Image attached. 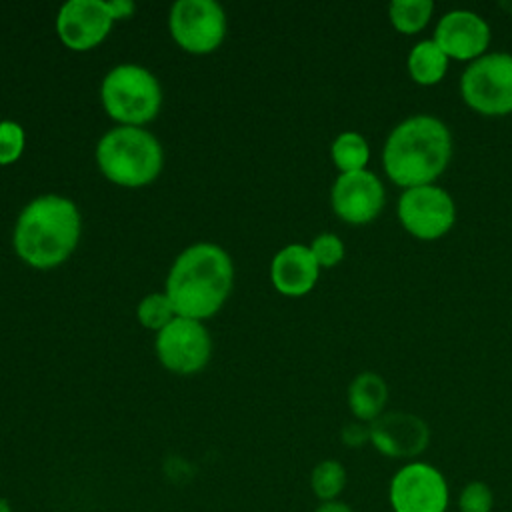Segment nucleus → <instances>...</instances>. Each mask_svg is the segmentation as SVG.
<instances>
[{
  "instance_id": "nucleus-23",
  "label": "nucleus",
  "mask_w": 512,
  "mask_h": 512,
  "mask_svg": "<svg viewBox=\"0 0 512 512\" xmlns=\"http://www.w3.org/2000/svg\"><path fill=\"white\" fill-rule=\"evenodd\" d=\"M26 146L24 128L14 120L0 122V166L14 164Z\"/></svg>"
},
{
  "instance_id": "nucleus-11",
  "label": "nucleus",
  "mask_w": 512,
  "mask_h": 512,
  "mask_svg": "<svg viewBox=\"0 0 512 512\" xmlns=\"http://www.w3.org/2000/svg\"><path fill=\"white\" fill-rule=\"evenodd\" d=\"M330 204L334 214L352 226H364L378 218L386 204L382 180L366 170L338 174L330 188Z\"/></svg>"
},
{
  "instance_id": "nucleus-22",
  "label": "nucleus",
  "mask_w": 512,
  "mask_h": 512,
  "mask_svg": "<svg viewBox=\"0 0 512 512\" xmlns=\"http://www.w3.org/2000/svg\"><path fill=\"white\" fill-rule=\"evenodd\" d=\"M310 252L320 268H332L344 260L346 248L338 234L334 232H320L310 242Z\"/></svg>"
},
{
  "instance_id": "nucleus-2",
  "label": "nucleus",
  "mask_w": 512,
  "mask_h": 512,
  "mask_svg": "<svg viewBox=\"0 0 512 512\" xmlns=\"http://www.w3.org/2000/svg\"><path fill=\"white\" fill-rule=\"evenodd\" d=\"M232 286L234 266L228 252L212 242H198L176 256L164 292L178 316L202 322L224 306Z\"/></svg>"
},
{
  "instance_id": "nucleus-9",
  "label": "nucleus",
  "mask_w": 512,
  "mask_h": 512,
  "mask_svg": "<svg viewBox=\"0 0 512 512\" xmlns=\"http://www.w3.org/2000/svg\"><path fill=\"white\" fill-rule=\"evenodd\" d=\"M172 40L190 54H210L224 42L226 14L214 0H178L170 8Z\"/></svg>"
},
{
  "instance_id": "nucleus-8",
  "label": "nucleus",
  "mask_w": 512,
  "mask_h": 512,
  "mask_svg": "<svg viewBox=\"0 0 512 512\" xmlns=\"http://www.w3.org/2000/svg\"><path fill=\"white\" fill-rule=\"evenodd\" d=\"M388 500L394 512H446L450 502L448 480L436 466L412 460L390 478Z\"/></svg>"
},
{
  "instance_id": "nucleus-15",
  "label": "nucleus",
  "mask_w": 512,
  "mask_h": 512,
  "mask_svg": "<svg viewBox=\"0 0 512 512\" xmlns=\"http://www.w3.org/2000/svg\"><path fill=\"white\" fill-rule=\"evenodd\" d=\"M320 276V266L306 244H288L280 248L270 264L272 286L290 298L312 292Z\"/></svg>"
},
{
  "instance_id": "nucleus-27",
  "label": "nucleus",
  "mask_w": 512,
  "mask_h": 512,
  "mask_svg": "<svg viewBox=\"0 0 512 512\" xmlns=\"http://www.w3.org/2000/svg\"><path fill=\"white\" fill-rule=\"evenodd\" d=\"M314 512H354V510L342 500H332V502H320Z\"/></svg>"
},
{
  "instance_id": "nucleus-16",
  "label": "nucleus",
  "mask_w": 512,
  "mask_h": 512,
  "mask_svg": "<svg viewBox=\"0 0 512 512\" xmlns=\"http://www.w3.org/2000/svg\"><path fill=\"white\" fill-rule=\"evenodd\" d=\"M346 400L356 420L370 424L380 414H384V406L388 402V384L376 372H360L348 384Z\"/></svg>"
},
{
  "instance_id": "nucleus-26",
  "label": "nucleus",
  "mask_w": 512,
  "mask_h": 512,
  "mask_svg": "<svg viewBox=\"0 0 512 512\" xmlns=\"http://www.w3.org/2000/svg\"><path fill=\"white\" fill-rule=\"evenodd\" d=\"M106 8H108V12H110L114 22L130 18L134 14V10H136L134 2H130V0H110V2H106Z\"/></svg>"
},
{
  "instance_id": "nucleus-12",
  "label": "nucleus",
  "mask_w": 512,
  "mask_h": 512,
  "mask_svg": "<svg viewBox=\"0 0 512 512\" xmlns=\"http://www.w3.org/2000/svg\"><path fill=\"white\" fill-rule=\"evenodd\" d=\"M370 444L394 460H416L430 444L424 418L404 410H390L370 422Z\"/></svg>"
},
{
  "instance_id": "nucleus-21",
  "label": "nucleus",
  "mask_w": 512,
  "mask_h": 512,
  "mask_svg": "<svg viewBox=\"0 0 512 512\" xmlns=\"http://www.w3.org/2000/svg\"><path fill=\"white\" fill-rule=\"evenodd\" d=\"M136 316L144 328L156 330V334H158L178 314H176L170 298L166 296V292H152L140 300V304L136 308Z\"/></svg>"
},
{
  "instance_id": "nucleus-6",
  "label": "nucleus",
  "mask_w": 512,
  "mask_h": 512,
  "mask_svg": "<svg viewBox=\"0 0 512 512\" xmlns=\"http://www.w3.org/2000/svg\"><path fill=\"white\" fill-rule=\"evenodd\" d=\"M462 102L480 116L512 114V54L486 52L472 60L458 82Z\"/></svg>"
},
{
  "instance_id": "nucleus-4",
  "label": "nucleus",
  "mask_w": 512,
  "mask_h": 512,
  "mask_svg": "<svg viewBox=\"0 0 512 512\" xmlns=\"http://www.w3.org/2000/svg\"><path fill=\"white\" fill-rule=\"evenodd\" d=\"M96 164L106 180L140 188L158 178L164 152L158 138L142 126H116L98 140Z\"/></svg>"
},
{
  "instance_id": "nucleus-19",
  "label": "nucleus",
  "mask_w": 512,
  "mask_h": 512,
  "mask_svg": "<svg viewBox=\"0 0 512 512\" xmlns=\"http://www.w3.org/2000/svg\"><path fill=\"white\" fill-rule=\"evenodd\" d=\"M434 14L432 0H392L388 6V18L396 32L412 36L422 32Z\"/></svg>"
},
{
  "instance_id": "nucleus-24",
  "label": "nucleus",
  "mask_w": 512,
  "mask_h": 512,
  "mask_svg": "<svg viewBox=\"0 0 512 512\" xmlns=\"http://www.w3.org/2000/svg\"><path fill=\"white\" fill-rule=\"evenodd\" d=\"M492 508H494V492L482 480L468 482L458 494L460 512H492Z\"/></svg>"
},
{
  "instance_id": "nucleus-3",
  "label": "nucleus",
  "mask_w": 512,
  "mask_h": 512,
  "mask_svg": "<svg viewBox=\"0 0 512 512\" xmlns=\"http://www.w3.org/2000/svg\"><path fill=\"white\" fill-rule=\"evenodd\" d=\"M80 232L82 218L76 204L58 194H42L20 210L12 242L22 262L50 270L72 256Z\"/></svg>"
},
{
  "instance_id": "nucleus-14",
  "label": "nucleus",
  "mask_w": 512,
  "mask_h": 512,
  "mask_svg": "<svg viewBox=\"0 0 512 512\" xmlns=\"http://www.w3.org/2000/svg\"><path fill=\"white\" fill-rule=\"evenodd\" d=\"M112 24L104 0H70L56 16L58 38L74 52L96 48L110 34Z\"/></svg>"
},
{
  "instance_id": "nucleus-18",
  "label": "nucleus",
  "mask_w": 512,
  "mask_h": 512,
  "mask_svg": "<svg viewBox=\"0 0 512 512\" xmlns=\"http://www.w3.org/2000/svg\"><path fill=\"white\" fill-rule=\"evenodd\" d=\"M330 158L340 174L366 170V164L370 160V144L360 132L344 130L332 140Z\"/></svg>"
},
{
  "instance_id": "nucleus-25",
  "label": "nucleus",
  "mask_w": 512,
  "mask_h": 512,
  "mask_svg": "<svg viewBox=\"0 0 512 512\" xmlns=\"http://www.w3.org/2000/svg\"><path fill=\"white\" fill-rule=\"evenodd\" d=\"M340 438H342V442H344L348 448H362L366 442H370V424L360 422V420L348 422V424L342 428Z\"/></svg>"
},
{
  "instance_id": "nucleus-5",
  "label": "nucleus",
  "mask_w": 512,
  "mask_h": 512,
  "mask_svg": "<svg viewBox=\"0 0 512 512\" xmlns=\"http://www.w3.org/2000/svg\"><path fill=\"white\" fill-rule=\"evenodd\" d=\"M100 100L118 126H144L160 112L162 88L148 68L126 62L104 76Z\"/></svg>"
},
{
  "instance_id": "nucleus-13",
  "label": "nucleus",
  "mask_w": 512,
  "mask_h": 512,
  "mask_svg": "<svg viewBox=\"0 0 512 512\" xmlns=\"http://www.w3.org/2000/svg\"><path fill=\"white\" fill-rule=\"evenodd\" d=\"M490 26L474 10L454 8L442 14L434 26L432 40L442 48L450 60L472 62L488 52Z\"/></svg>"
},
{
  "instance_id": "nucleus-17",
  "label": "nucleus",
  "mask_w": 512,
  "mask_h": 512,
  "mask_svg": "<svg viewBox=\"0 0 512 512\" xmlns=\"http://www.w3.org/2000/svg\"><path fill=\"white\" fill-rule=\"evenodd\" d=\"M448 64L450 58L432 38L418 40L406 56L408 74L420 86H436L442 82L448 72Z\"/></svg>"
},
{
  "instance_id": "nucleus-10",
  "label": "nucleus",
  "mask_w": 512,
  "mask_h": 512,
  "mask_svg": "<svg viewBox=\"0 0 512 512\" xmlns=\"http://www.w3.org/2000/svg\"><path fill=\"white\" fill-rule=\"evenodd\" d=\"M156 354L168 372L196 374L210 360L212 338L200 320L176 316L156 334Z\"/></svg>"
},
{
  "instance_id": "nucleus-29",
  "label": "nucleus",
  "mask_w": 512,
  "mask_h": 512,
  "mask_svg": "<svg viewBox=\"0 0 512 512\" xmlns=\"http://www.w3.org/2000/svg\"><path fill=\"white\" fill-rule=\"evenodd\" d=\"M502 8H506L508 12H512V4H510V2H502Z\"/></svg>"
},
{
  "instance_id": "nucleus-1",
  "label": "nucleus",
  "mask_w": 512,
  "mask_h": 512,
  "mask_svg": "<svg viewBox=\"0 0 512 512\" xmlns=\"http://www.w3.org/2000/svg\"><path fill=\"white\" fill-rule=\"evenodd\" d=\"M452 132L432 114H414L400 120L382 148V168L402 190L436 184L452 160Z\"/></svg>"
},
{
  "instance_id": "nucleus-7",
  "label": "nucleus",
  "mask_w": 512,
  "mask_h": 512,
  "mask_svg": "<svg viewBox=\"0 0 512 512\" xmlns=\"http://www.w3.org/2000/svg\"><path fill=\"white\" fill-rule=\"evenodd\" d=\"M396 216L400 226L416 240H438L448 234L456 222V204L450 192L438 184L414 186L402 190Z\"/></svg>"
},
{
  "instance_id": "nucleus-28",
  "label": "nucleus",
  "mask_w": 512,
  "mask_h": 512,
  "mask_svg": "<svg viewBox=\"0 0 512 512\" xmlns=\"http://www.w3.org/2000/svg\"><path fill=\"white\" fill-rule=\"evenodd\" d=\"M0 512H12L8 500H4V498H0Z\"/></svg>"
},
{
  "instance_id": "nucleus-20",
  "label": "nucleus",
  "mask_w": 512,
  "mask_h": 512,
  "mask_svg": "<svg viewBox=\"0 0 512 512\" xmlns=\"http://www.w3.org/2000/svg\"><path fill=\"white\" fill-rule=\"evenodd\" d=\"M348 482V474L342 462L334 458L320 460L310 474V488L320 502L338 500Z\"/></svg>"
}]
</instances>
